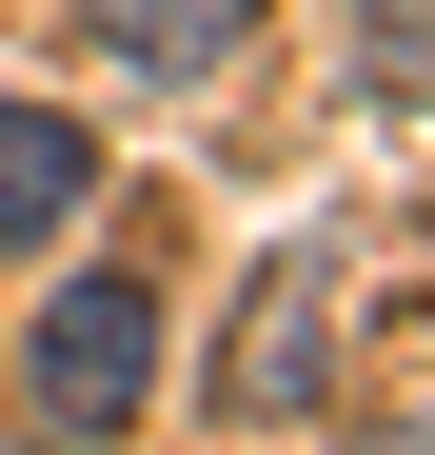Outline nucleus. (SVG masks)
<instances>
[{"label": "nucleus", "instance_id": "4", "mask_svg": "<svg viewBox=\"0 0 435 455\" xmlns=\"http://www.w3.org/2000/svg\"><path fill=\"white\" fill-rule=\"evenodd\" d=\"M297 396H317V258L238 317V416H297Z\"/></svg>", "mask_w": 435, "mask_h": 455}, {"label": "nucleus", "instance_id": "2", "mask_svg": "<svg viewBox=\"0 0 435 455\" xmlns=\"http://www.w3.org/2000/svg\"><path fill=\"white\" fill-rule=\"evenodd\" d=\"M80 198H99V139L59 119V100H0V258H20V238H59Z\"/></svg>", "mask_w": 435, "mask_h": 455}, {"label": "nucleus", "instance_id": "5", "mask_svg": "<svg viewBox=\"0 0 435 455\" xmlns=\"http://www.w3.org/2000/svg\"><path fill=\"white\" fill-rule=\"evenodd\" d=\"M356 80H376V100H435V0H356Z\"/></svg>", "mask_w": 435, "mask_h": 455}, {"label": "nucleus", "instance_id": "3", "mask_svg": "<svg viewBox=\"0 0 435 455\" xmlns=\"http://www.w3.org/2000/svg\"><path fill=\"white\" fill-rule=\"evenodd\" d=\"M99 60L119 80H218V60H257V0H99Z\"/></svg>", "mask_w": 435, "mask_h": 455}, {"label": "nucleus", "instance_id": "6", "mask_svg": "<svg viewBox=\"0 0 435 455\" xmlns=\"http://www.w3.org/2000/svg\"><path fill=\"white\" fill-rule=\"evenodd\" d=\"M376 455H435V435H376Z\"/></svg>", "mask_w": 435, "mask_h": 455}, {"label": "nucleus", "instance_id": "1", "mask_svg": "<svg viewBox=\"0 0 435 455\" xmlns=\"http://www.w3.org/2000/svg\"><path fill=\"white\" fill-rule=\"evenodd\" d=\"M20 376H40V416H59V435H119V416H138V376H159V297H138V277H59Z\"/></svg>", "mask_w": 435, "mask_h": 455}]
</instances>
